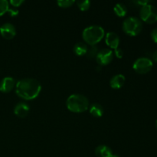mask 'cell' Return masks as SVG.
Returning a JSON list of instances; mask_svg holds the SVG:
<instances>
[{
  "instance_id": "obj_12",
  "label": "cell",
  "mask_w": 157,
  "mask_h": 157,
  "mask_svg": "<svg viewBox=\"0 0 157 157\" xmlns=\"http://www.w3.org/2000/svg\"><path fill=\"white\" fill-rule=\"evenodd\" d=\"M30 107L26 103L21 102L15 105L14 108V113L17 117L20 118H25L29 113Z\"/></svg>"
},
{
  "instance_id": "obj_21",
  "label": "cell",
  "mask_w": 157,
  "mask_h": 157,
  "mask_svg": "<svg viewBox=\"0 0 157 157\" xmlns=\"http://www.w3.org/2000/svg\"><path fill=\"white\" fill-rule=\"evenodd\" d=\"M9 3H10L12 6H14V7H18V6H21L22 3H24V1H23V0H11V1L9 2Z\"/></svg>"
},
{
  "instance_id": "obj_15",
  "label": "cell",
  "mask_w": 157,
  "mask_h": 157,
  "mask_svg": "<svg viewBox=\"0 0 157 157\" xmlns=\"http://www.w3.org/2000/svg\"><path fill=\"white\" fill-rule=\"evenodd\" d=\"M87 48H88V47L85 43L78 42L74 46V52L78 56H83V55H86Z\"/></svg>"
},
{
  "instance_id": "obj_27",
  "label": "cell",
  "mask_w": 157,
  "mask_h": 157,
  "mask_svg": "<svg viewBox=\"0 0 157 157\" xmlns=\"http://www.w3.org/2000/svg\"><path fill=\"white\" fill-rule=\"evenodd\" d=\"M156 129H157V120L156 121Z\"/></svg>"
},
{
  "instance_id": "obj_3",
  "label": "cell",
  "mask_w": 157,
  "mask_h": 157,
  "mask_svg": "<svg viewBox=\"0 0 157 157\" xmlns=\"http://www.w3.org/2000/svg\"><path fill=\"white\" fill-rule=\"evenodd\" d=\"M104 36V29L98 25H91L84 29L82 32L83 39L90 46L96 45Z\"/></svg>"
},
{
  "instance_id": "obj_14",
  "label": "cell",
  "mask_w": 157,
  "mask_h": 157,
  "mask_svg": "<svg viewBox=\"0 0 157 157\" xmlns=\"http://www.w3.org/2000/svg\"><path fill=\"white\" fill-rule=\"evenodd\" d=\"M89 111L90 114L95 117H101L104 114V107L100 104L94 103L89 107Z\"/></svg>"
},
{
  "instance_id": "obj_18",
  "label": "cell",
  "mask_w": 157,
  "mask_h": 157,
  "mask_svg": "<svg viewBox=\"0 0 157 157\" xmlns=\"http://www.w3.org/2000/svg\"><path fill=\"white\" fill-rule=\"evenodd\" d=\"M9 9V2L6 0H0V16L8 12Z\"/></svg>"
},
{
  "instance_id": "obj_4",
  "label": "cell",
  "mask_w": 157,
  "mask_h": 157,
  "mask_svg": "<svg viewBox=\"0 0 157 157\" xmlns=\"http://www.w3.org/2000/svg\"><path fill=\"white\" fill-rule=\"evenodd\" d=\"M142 29V21L136 17H129L123 22V30L130 36H136L139 35Z\"/></svg>"
},
{
  "instance_id": "obj_10",
  "label": "cell",
  "mask_w": 157,
  "mask_h": 157,
  "mask_svg": "<svg viewBox=\"0 0 157 157\" xmlns=\"http://www.w3.org/2000/svg\"><path fill=\"white\" fill-rule=\"evenodd\" d=\"M105 41L106 44L109 47L115 50L116 48H119L121 40H120V37L117 34L113 32H110L108 33H107V35H106Z\"/></svg>"
},
{
  "instance_id": "obj_22",
  "label": "cell",
  "mask_w": 157,
  "mask_h": 157,
  "mask_svg": "<svg viewBox=\"0 0 157 157\" xmlns=\"http://www.w3.org/2000/svg\"><path fill=\"white\" fill-rule=\"evenodd\" d=\"M115 55L117 58H122L123 56H124V52H123L122 49L121 48H117L114 50Z\"/></svg>"
},
{
  "instance_id": "obj_26",
  "label": "cell",
  "mask_w": 157,
  "mask_h": 157,
  "mask_svg": "<svg viewBox=\"0 0 157 157\" xmlns=\"http://www.w3.org/2000/svg\"><path fill=\"white\" fill-rule=\"evenodd\" d=\"M153 60H154V61H156V62H157V50L154 52V53H153Z\"/></svg>"
},
{
  "instance_id": "obj_19",
  "label": "cell",
  "mask_w": 157,
  "mask_h": 157,
  "mask_svg": "<svg viewBox=\"0 0 157 157\" xmlns=\"http://www.w3.org/2000/svg\"><path fill=\"white\" fill-rule=\"evenodd\" d=\"M78 7L81 9V11H87L88 10L90 6V2L89 0H83V1L77 2Z\"/></svg>"
},
{
  "instance_id": "obj_9",
  "label": "cell",
  "mask_w": 157,
  "mask_h": 157,
  "mask_svg": "<svg viewBox=\"0 0 157 157\" xmlns=\"http://www.w3.org/2000/svg\"><path fill=\"white\" fill-rule=\"evenodd\" d=\"M15 80L12 77H6L0 82V91L9 93L15 87Z\"/></svg>"
},
{
  "instance_id": "obj_16",
  "label": "cell",
  "mask_w": 157,
  "mask_h": 157,
  "mask_svg": "<svg viewBox=\"0 0 157 157\" xmlns=\"http://www.w3.org/2000/svg\"><path fill=\"white\" fill-rule=\"evenodd\" d=\"M115 14L120 17H124L127 13V8L124 3H117L113 8Z\"/></svg>"
},
{
  "instance_id": "obj_23",
  "label": "cell",
  "mask_w": 157,
  "mask_h": 157,
  "mask_svg": "<svg viewBox=\"0 0 157 157\" xmlns=\"http://www.w3.org/2000/svg\"><path fill=\"white\" fill-rule=\"evenodd\" d=\"M7 12L9 13V15L12 17L16 16V15H18V11L16 10V9H9V10H8Z\"/></svg>"
},
{
  "instance_id": "obj_13",
  "label": "cell",
  "mask_w": 157,
  "mask_h": 157,
  "mask_svg": "<svg viewBox=\"0 0 157 157\" xmlns=\"http://www.w3.org/2000/svg\"><path fill=\"white\" fill-rule=\"evenodd\" d=\"M126 78L124 75L119 74L112 77L110 81V85L113 89H120L124 86Z\"/></svg>"
},
{
  "instance_id": "obj_24",
  "label": "cell",
  "mask_w": 157,
  "mask_h": 157,
  "mask_svg": "<svg viewBox=\"0 0 157 157\" xmlns=\"http://www.w3.org/2000/svg\"><path fill=\"white\" fill-rule=\"evenodd\" d=\"M151 37H152V39L153 40V41L157 43V28L153 30V32H152L151 33Z\"/></svg>"
},
{
  "instance_id": "obj_7",
  "label": "cell",
  "mask_w": 157,
  "mask_h": 157,
  "mask_svg": "<svg viewBox=\"0 0 157 157\" xmlns=\"http://www.w3.org/2000/svg\"><path fill=\"white\" fill-rule=\"evenodd\" d=\"M113 58V53L110 49L104 48L98 52L96 57L97 62L101 66L107 65L112 61Z\"/></svg>"
},
{
  "instance_id": "obj_6",
  "label": "cell",
  "mask_w": 157,
  "mask_h": 157,
  "mask_svg": "<svg viewBox=\"0 0 157 157\" xmlns=\"http://www.w3.org/2000/svg\"><path fill=\"white\" fill-rule=\"evenodd\" d=\"M153 61L148 58H140L135 61L133 68L136 73L144 75L150 71L153 67Z\"/></svg>"
},
{
  "instance_id": "obj_1",
  "label": "cell",
  "mask_w": 157,
  "mask_h": 157,
  "mask_svg": "<svg viewBox=\"0 0 157 157\" xmlns=\"http://www.w3.org/2000/svg\"><path fill=\"white\" fill-rule=\"evenodd\" d=\"M41 90V85L34 78H25L18 81L15 84V93L19 98L26 101L35 99Z\"/></svg>"
},
{
  "instance_id": "obj_25",
  "label": "cell",
  "mask_w": 157,
  "mask_h": 157,
  "mask_svg": "<svg viewBox=\"0 0 157 157\" xmlns=\"http://www.w3.org/2000/svg\"><path fill=\"white\" fill-rule=\"evenodd\" d=\"M134 3H136L137 5H140L141 6H146V5H148L150 3V1H147V0H141V1H136L134 2Z\"/></svg>"
},
{
  "instance_id": "obj_5",
  "label": "cell",
  "mask_w": 157,
  "mask_h": 157,
  "mask_svg": "<svg viewBox=\"0 0 157 157\" xmlns=\"http://www.w3.org/2000/svg\"><path fill=\"white\" fill-rule=\"evenodd\" d=\"M140 16L143 21L149 24L156 22L157 8L150 4L142 6L140 11Z\"/></svg>"
},
{
  "instance_id": "obj_17",
  "label": "cell",
  "mask_w": 157,
  "mask_h": 157,
  "mask_svg": "<svg viewBox=\"0 0 157 157\" xmlns=\"http://www.w3.org/2000/svg\"><path fill=\"white\" fill-rule=\"evenodd\" d=\"M98 53V48L96 45H92L90 48H87V52L86 53V56L90 59H93V58H96L97 55Z\"/></svg>"
},
{
  "instance_id": "obj_11",
  "label": "cell",
  "mask_w": 157,
  "mask_h": 157,
  "mask_svg": "<svg viewBox=\"0 0 157 157\" xmlns=\"http://www.w3.org/2000/svg\"><path fill=\"white\" fill-rule=\"evenodd\" d=\"M95 155L98 157H119L113 150L106 145H100L95 149Z\"/></svg>"
},
{
  "instance_id": "obj_8",
  "label": "cell",
  "mask_w": 157,
  "mask_h": 157,
  "mask_svg": "<svg viewBox=\"0 0 157 157\" xmlns=\"http://www.w3.org/2000/svg\"><path fill=\"white\" fill-rule=\"evenodd\" d=\"M0 34L5 39L10 40L16 35V29L11 23H5L0 26Z\"/></svg>"
},
{
  "instance_id": "obj_20",
  "label": "cell",
  "mask_w": 157,
  "mask_h": 157,
  "mask_svg": "<svg viewBox=\"0 0 157 157\" xmlns=\"http://www.w3.org/2000/svg\"><path fill=\"white\" fill-rule=\"evenodd\" d=\"M75 2L74 0H58L57 1V4L61 8H69Z\"/></svg>"
},
{
  "instance_id": "obj_2",
  "label": "cell",
  "mask_w": 157,
  "mask_h": 157,
  "mask_svg": "<svg viewBox=\"0 0 157 157\" xmlns=\"http://www.w3.org/2000/svg\"><path fill=\"white\" fill-rule=\"evenodd\" d=\"M66 106L70 111L80 113L88 110L89 101L84 95L75 94L68 97L66 101Z\"/></svg>"
}]
</instances>
